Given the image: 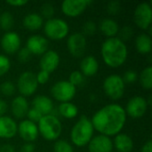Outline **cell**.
I'll use <instances>...</instances> for the list:
<instances>
[{
    "label": "cell",
    "instance_id": "cell-1",
    "mask_svg": "<svg viewBox=\"0 0 152 152\" xmlns=\"http://www.w3.org/2000/svg\"><path fill=\"white\" fill-rule=\"evenodd\" d=\"M124 107L118 103H110L98 110L91 118L94 131L108 137L119 134L126 123Z\"/></svg>",
    "mask_w": 152,
    "mask_h": 152
},
{
    "label": "cell",
    "instance_id": "cell-2",
    "mask_svg": "<svg viewBox=\"0 0 152 152\" xmlns=\"http://www.w3.org/2000/svg\"><path fill=\"white\" fill-rule=\"evenodd\" d=\"M101 54L104 63L113 69L121 67L128 56L127 46L118 37L107 38L102 45Z\"/></svg>",
    "mask_w": 152,
    "mask_h": 152
},
{
    "label": "cell",
    "instance_id": "cell-3",
    "mask_svg": "<svg viewBox=\"0 0 152 152\" xmlns=\"http://www.w3.org/2000/svg\"><path fill=\"white\" fill-rule=\"evenodd\" d=\"M94 128L90 118L81 116L70 131V141L76 147L86 146L94 137Z\"/></svg>",
    "mask_w": 152,
    "mask_h": 152
},
{
    "label": "cell",
    "instance_id": "cell-4",
    "mask_svg": "<svg viewBox=\"0 0 152 152\" xmlns=\"http://www.w3.org/2000/svg\"><path fill=\"white\" fill-rule=\"evenodd\" d=\"M37 125L39 134L46 141H57L61 134L62 124L54 114L43 116Z\"/></svg>",
    "mask_w": 152,
    "mask_h": 152
},
{
    "label": "cell",
    "instance_id": "cell-5",
    "mask_svg": "<svg viewBox=\"0 0 152 152\" xmlns=\"http://www.w3.org/2000/svg\"><path fill=\"white\" fill-rule=\"evenodd\" d=\"M44 32L47 38L62 40L69 35V27L66 20L60 18H52L44 23Z\"/></svg>",
    "mask_w": 152,
    "mask_h": 152
},
{
    "label": "cell",
    "instance_id": "cell-6",
    "mask_svg": "<svg viewBox=\"0 0 152 152\" xmlns=\"http://www.w3.org/2000/svg\"><path fill=\"white\" fill-rule=\"evenodd\" d=\"M102 88L105 94L110 99L118 101L125 94L126 84L121 76L118 74H111L104 79Z\"/></svg>",
    "mask_w": 152,
    "mask_h": 152
},
{
    "label": "cell",
    "instance_id": "cell-7",
    "mask_svg": "<svg viewBox=\"0 0 152 152\" xmlns=\"http://www.w3.org/2000/svg\"><path fill=\"white\" fill-rule=\"evenodd\" d=\"M77 88L67 80H60L56 82L51 88L53 98L61 103L70 102L76 95Z\"/></svg>",
    "mask_w": 152,
    "mask_h": 152
},
{
    "label": "cell",
    "instance_id": "cell-8",
    "mask_svg": "<svg viewBox=\"0 0 152 152\" xmlns=\"http://www.w3.org/2000/svg\"><path fill=\"white\" fill-rule=\"evenodd\" d=\"M38 87L36 75L31 71L22 72L17 81V89L21 96L28 97L33 95Z\"/></svg>",
    "mask_w": 152,
    "mask_h": 152
},
{
    "label": "cell",
    "instance_id": "cell-9",
    "mask_svg": "<svg viewBox=\"0 0 152 152\" xmlns=\"http://www.w3.org/2000/svg\"><path fill=\"white\" fill-rule=\"evenodd\" d=\"M134 20L138 28L147 30L151 28L152 21V7L151 3L139 4L134 12Z\"/></svg>",
    "mask_w": 152,
    "mask_h": 152
},
{
    "label": "cell",
    "instance_id": "cell-10",
    "mask_svg": "<svg viewBox=\"0 0 152 152\" xmlns=\"http://www.w3.org/2000/svg\"><path fill=\"white\" fill-rule=\"evenodd\" d=\"M148 108V100L142 96L136 95L129 99L124 109L126 116H129L132 118H141L145 115Z\"/></svg>",
    "mask_w": 152,
    "mask_h": 152
},
{
    "label": "cell",
    "instance_id": "cell-11",
    "mask_svg": "<svg viewBox=\"0 0 152 152\" xmlns=\"http://www.w3.org/2000/svg\"><path fill=\"white\" fill-rule=\"evenodd\" d=\"M91 4L92 0H65L61 3V12L67 17L76 18L80 16Z\"/></svg>",
    "mask_w": 152,
    "mask_h": 152
},
{
    "label": "cell",
    "instance_id": "cell-12",
    "mask_svg": "<svg viewBox=\"0 0 152 152\" xmlns=\"http://www.w3.org/2000/svg\"><path fill=\"white\" fill-rule=\"evenodd\" d=\"M86 38L80 32H75L69 36L67 39V48L69 53L75 58L84 55L86 49Z\"/></svg>",
    "mask_w": 152,
    "mask_h": 152
},
{
    "label": "cell",
    "instance_id": "cell-13",
    "mask_svg": "<svg viewBox=\"0 0 152 152\" xmlns=\"http://www.w3.org/2000/svg\"><path fill=\"white\" fill-rule=\"evenodd\" d=\"M17 134L24 142L31 143L36 141L39 135L37 125L28 119H23L19 123Z\"/></svg>",
    "mask_w": 152,
    "mask_h": 152
},
{
    "label": "cell",
    "instance_id": "cell-14",
    "mask_svg": "<svg viewBox=\"0 0 152 152\" xmlns=\"http://www.w3.org/2000/svg\"><path fill=\"white\" fill-rule=\"evenodd\" d=\"M1 47L8 54H13L20 49L21 39L20 35L15 31L5 32L0 41Z\"/></svg>",
    "mask_w": 152,
    "mask_h": 152
},
{
    "label": "cell",
    "instance_id": "cell-15",
    "mask_svg": "<svg viewBox=\"0 0 152 152\" xmlns=\"http://www.w3.org/2000/svg\"><path fill=\"white\" fill-rule=\"evenodd\" d=\"M48 40L41 35H33L29 37L26 43V48L31 54L43 55L48 50Z\"/></svg>",
    "mask_w": 152,
    "mask_h": 152
},
{
    "label": "cell",
    "instance_id": "cell-16",
    "mask_svg": "<svg viewBox=\"0 0 152 152\" xmlns=\"http://www.w3.org/2000/svg\"><path fill=\"white\" fill-rule=\"evenodd\" d=\"M87 146L89 152H112L114 149L110 137L102 134L94 136Z\"/></svg>",
    "mask_w": 152,
    "mask_h": 152
},
{
    "label": "cell",
    "instance_id": "cell-17",
    "mask_svg": "<svg viewBox=\"0 0 152 152\" xmlns=\"http://www.w3.org/2000/svg\"><path fill=\"white\" fill-rule=\"evenodd\" d=\"M40 59V69L41 70L46 71L48 73H52L57 69L60 65L61 58L57 52L53 50H47L43 55H41Z\"/></svg>",
    "mask_w": 152,
    "mask_h": 152
},
{
    "label": "cell",
    "instance_id": "cell-18",
    "mask_svg": "<svg viewBox=\"0 0 152 152\" xmlns=\"http://www.w3.org/2000/svg\"><path fill=\"white\" fill-rule=\"evenodd\" d=\"M18 125L16 121L9 116L0 117V138L9 140L16 136Z\"/></svg>",
    "mask_w": 152,
    "mask_h": 152
},
{
    "label": "cell",
    "instance_id": "cell-19",
    "mask_svg": "<svg viewBox=\"0 0 152 152\" xmlns=\"http://www.w3.org/2000/svg\"><path fill=\"white\" fill-rule=\"evenodd\" d=\"M29 110V105L27 99L21 95L16 96L11 103V111L13 117L17 119H23Z\"/></svg>",
    "mask_w": 152,
    "mask_h": 152
},
{
    "label": "cell",
    "instance_id": "cell-20",
    "mask_svg": "<svg viewBox=\"0 0 152 152\" xmlns=\"http://www.w3.org/2000/svg\"><path fill=\"white\" fill-rule=\"evenodd\" d=\"M113 142V148L117 152H131L134 150V143L130 135L125 133H119L115 135Z\"/></svg>",
    "mask_w": 152,
    "mask_h": 152
},
{
    "label": "cell",
    "instance_id": "cell-21",
    "mask_svg": "<svg viewBox=\"0 0 152 152\" xmlns=\"http://www.w3.org/2000/svg\"><path fill=\"white\" fill-rule=\"evenodd\" d=\"M99 70V62L93 55L85 56L80 62V72L85 77H94Z\"/></svg>",
    "mask_w": 152,
    "mask_h": 152
},
{
    "label": "cell",
    "instance_id": "cell-22",
    "mask_svg": "<svg viewBox=\"0 0 152 152\" xmlns=\"http://www.w3.org/2000/svg\"><path fill=\"white\" fill-rule=\"evenodd\" d=\"M32 105L43 116L52 114L53 110V103L51 98L46 95H37L33 99Z\"/></svg>",
    "mask_w": 152,
    "mask_h": 152
},
{
    "label": "cell",
    "instance_id": "cell-23",
    "mask_svg": "<svg viewBox=\"0 0 152 152\" xmlns=\"http://www.w3.org/2000/svg\"><path fill=\"white\" fill-rule=\"evenodd\" d=\"M98 28L104 36L107 37V38L117 37L119 31V26L118 22L110 18H105L102 20Z\"/></svg>",
    "mask_w": 152,
    "mask_h": 152
},
{
    "label": "cell",
    "instance_id": "cell-24",
    "mask_svg": "<svg viewBox=\"0 0 152 152\" xmlns=\"http://www.w3.org/2000/svg\"><path fill=\"white\" fill-rule=\"evenodd\" d=\"M22 24L28 30L37 31L44 26V19L39 13L30 12L24 16Z\"/></svg>",
    "mask_w": 152,
    "mask_h": 152
},
{
    "label": "cell",
    "instance_id": "cell-25",
    "mask_svg": "<svg viewBox=\"0 0 152 152\" xmlns=\"http://www.w3.org/2000/svg\"><path fill=\"white\" fill-rule=\"evenodd\" d=\"M135 49L141 54H148L151 52L152 40L147 33H142L135 38Z\"/></svg>",
    "mask_w": 152,
    "mask_h": 152
},
{
    "label": "cell",
    "instance_id": "cell-26",
    "mask_svg": "<svg viewBox=\"0 0 152 152\" xmlns=\"http://www.w3.org/2000/svg\"><path fill=\"white\" fill-rule=\"evenodd\" d=\"M58 112L60 116L67 119L75 118L78 114V108L76 104L72 103L71 102H62L60 103L58 107Z\"/></svg>",
    "mask_w": 152,
    "mask_h": 152
},
{
    "label": "cell",
    "instance_id": "cell-27",
    "mask_svg": "<svg viewBox=\"0 0 152 152\" xmlns=\"http://www.w3.org/2000/svg\"><path fill=\"white\" fill-rule=\"evenodd\" d=\"M140 84L145 90L152 89V67L148 66L143 69L139 77Z\"/></svg>",
    "mask_w": 152,
    "mask_h": 152
},
{
    "label": "cell",
    "instance_id": "cell-28",
    "mask_svg": "<svg viewBox=\"0 0 152 152\" xmlns=\"http://www.w3.org/2000/svg\"><path fill=\"white\" fill-rule=\"evenodd\" d=\"M14 24V19L10 12H4L0 14V28L4 31H11Z\"/></svg>",
    "mask_w": 152,
    "mask_h": 152
},
{
    "label": "cell",
    "instance_id": "cell-29",
    "mask_svg": "<svg viewBox=\"0 0 152 152\" xmlns=\"http://www.w3.org/2000/svg\"><path fill=\"white\" fill-rule=\"evenodd\" d=\"M68 81L77 88V87L81 86L84 85V83H85V76L79 70H75V71H72L70 73Z\"/></svg>",
    "mask_w": 152,
    "mask_h": 152
},
{
    "label": "cell",
    "instance_id": "cell-30",
    "mask_svg": "<svg viewBox=\"0 0 152 152\" xmlns=\"http://www.w3.org/2000/svg\"><path fill=\"white\" fill-rule=\"evenodd\" d=\"M53 152H74V149L66 140H57L53 145Z\"/></svg>",
    "mask_w": 152,
    "mask_h": 152
},
{
    "label": "cell",
    "instance_id": "cell-31",
    "mask_svg": "<svg viewBox=\"0 0 152 152\" xmlns=\"http://www.w3.org/2000/svg\"><path fill=\"white\" fill-rule=\"evenodd\" d=\"M0 92L5 96H12L16 92V86L11 81H4L0 85Z\"/></svg>",
    "mask_w": 152,
    "mask_h": 152
},
{
    "label": "cell",
    "instance_id": "cell-32",
    "mask_svg": "<svg viewBox=\"0 0 152 152\" xmlns=\"http://www.w3.org/2000/svg\"><path fill=\"white\" fill-rule=\"evenodd\" d=\"M82 30H83V35L86 37V36H94L97 30H98V26L97 24L93 21V20H87L85 22V24L83 25V28H82Z\"/></svg>",
    "mask_w": 152,
    "mask_h": 152
},
{
    "label": "cell",
    "instance_id": "cell-33",
    "mask_svg": "<svg viewBox=\"0 0 152 152\" xmlns=\"http://www.w3.org/2000/svg\"><path fill=\"white\" fill-rule=\"evenodd\" d=\"M54 6L53 4L51 3H45L42 5L41 7V16L47 20H50L52 18H53L54 15Z\"/></svg>",
    "mask_w": 152,
    "mask_h": 152
},
{
    "label": "cell",
    "instance_id": "cell-34",
    "mask_svg": "<svg viewBox=\"0 0 152 152\" xmlns=\"http://www.w3.org/2000/svg\"><path fill=\"white\" fill-rule=\"evenodd\" d=\"M10 69H11L10 59L4 54H0V77H3L6 73H8Z\"/></svg>",
    "mask_w": 152,
    "mask_h": 152
},
{
    "label": "cell",
    "instance_id": "cell-35",
    "mask_svg": "<svg viewBox=\"0 0 152 152\" xmlns=\"http://www.w3.org/2000/svg\"><path fill=\"white\" fill-rule=\"evenodd\" d=\"M106 10L110 15H112V16L118 15L121 11V4L119 1H117V0L110 1L108 3Z\"/></svg>",
    "mask_w": 152,
    "mask_h": 152
},
{
    "label": "cell",
    "instance_id": "cell-36",
    "mask_svg": "<svg viewBox=\"0 0 152 152\" xmlns=\"http://www.w3.org/2000/svg\"><path fill=\"white\" fill-rule=\"evenodd\" d=\"M118 35H119V37H118L119 39H121L123 42H125V41H127L132 38V37L134 35V30L130 26H125V27L119 28Z\"/></svg>",
    "mask_w": 152,
    "mask_h": 152
},
{
    "label": "cell",
    "instance_id": "cell-37",
    "mask_svg": "<svg viewBox=\"0 0 152 152\" xmlns=\"http://www.w3.org/2000/svg\"><path fill=\"white\" fill-rule=\"evenodd\" d=\"M26 117L28 118L27 119H28L29 121H31V122H33V123L37 124V123H38V121L42 118L43 115H42L40 112H38L36 109L31 108V109H29V110H28V113H27V116H26Z\"/></svg>",
    "mask_w": 152,
    "mask_h": 152
},
{
    "label": "cell",
    "instance_id": "cell-38",
    "mask_svg": "<svg viewBox=\"0 0 152 152\" xmlns=\"http://www.w3.org/2000/svg\"><path fill=\"white\" fill-rule=\"evenodd\" d=\"M18 60L22 62V63H25V62H28L30 58H31V53H29V51L26 48V47H22L20 48L18 52Z\"/></svg>",
    "mask_w": 152,
    "mask_h": 152
},
{
    "label": "cell",
    "instance_id": "cell-39",
    "mask_svg": "<svg viewBox=\"0 0 152 152\" xmlns=\"http://www.w3.org/2000/svg\"><path fill=\"white\" fill-rule=\"evenodd\" d=\"M122 78H123L125 84L126 83H127V84H133V83H134L137 80L138 75H137V73L134 70H127L124 74V76L122 77Z\"/></svg>",
    "mask_w": 152,
    "mask_h": 152
},
{
    "label": "cell",
    "instance_id": "cell-40",
    "mask_svg": "<svg viewBox=\"0 0 152 152\" xmlns=\"http://www.w3.org/2000/svg\"><path fill=\"white\" fill-rule=\"evenodd\" d=\"M36 79H37V82L38 85H45L50 79V73L44 71V70H40L36 75Z\"/></svg>",
    "mask_w": 152,
    "mask_h": 152
},
{
    "label": "cell",
    "instance_id": "cell-41",
    "mask_svg": "<svg viewBox=\"0 0 152 152\" xmlns=\"http://www.w3.org/2000/svg\"><path fill=\"white\" fill-rule=\"evenodd\" d=\"M28 3V0H7L6 4L13 7H21Z\"/></svg>",
    "mask_w": 152,
    "mask_h": 152
},
{
    "label": "cell",
    "instance_id": "cell-42",
    "mask_svg": "<svg viewBox=\"0 0 152 152\" xmlns=\"http://www.w3.org/2000/svg\"><path fill=\"white\" fill-rule=\"evenodd\" d=\"M20 152H35V145L31 142H26L20 147Z\"/></svg>",
    "mask_w": 152,
    "mask_h": 152
},
{
    "label": "cell",
    "instance_id": "cell-43",
    "mask_svg": "<svg viewBox=\"0 0 152 152\" xmlns=\"http://www.w3.org/2000/svg\"><path fill=\"white\" fill-rule=\"evenodd\" d=\"M8 110V105L5 101L0 99V117L4 116L5 113L7 112Z\"/></svg>",
    "mask_w": 152,
    "mask_h": 152
},
{
    "label": "cell",
    "instance_id": "cell-44",
    "mask_svg": "<svg viewBox=\"0 0 152 152\" xmlns=\"http://www.w3.org/2000/svg\"><path fill=\"white\" fill-rule=\"evenodd\" d=\"M0 152H16L15 148L12 144H3L0 146Z\"/></svg>",
    "mask_w": 152,
    "mask_h": 152
},
{
    "label": "cell",
    "instance_id": "cell-45",
    "mask_svg": "<svg viewBox=\"0 0 152 152\" xmlns=\"http://www.w3.org/2000/svg\"><path fill=\"white\" fill-rule=\"evenodd\" d=\"M141 152H152V141H147L142 147Z\"/></svg>",
    "mask_w": 152,
    "mask_h": 152
},
{
    "label": "cell",
    "instance_id": "cell-46",
    "mask_svg": "<svg viewBox=\"0 0 152 152\" xmlns=\"http://www.w3.org/2000/svg\"><path fill=\"white\" fill-rule=\"evenodd\" d=\"M112 152H113V151H112ZM116 152H117V151H116Z\"/></svg>",
    "mask_w": 152,
    "mask_h": 152
}]
</instances>
